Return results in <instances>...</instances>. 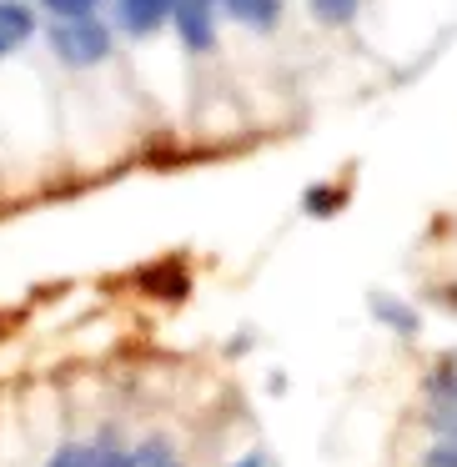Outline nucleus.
<instances>
[{
	"instance_id": "nucleus-1",
	"label": "nucleus",
	"mask_w": 457,
	"mask_h": 467,
	"mask_svg": "<svg viewBox=\"0 0 457 467\" xmlns=\"http://www.w3.org/2000/svg\"><path fill=\"white\" fill-rule=\"evenodd\" d=\"M51 46H56V56L71 61V66H96L111 51V31H106L96 16H76V21L51 26Z\"/></svg>"
},
{
	"instance_id": "nucleus-2",
	"label": "nucleus",
	"mask_w": 457,
	"mask_h": 467,
	"mask_svg": "<svg viewBox=\"0 0 457 467\" xmlns=\"http://www.w3.org/2000/svg\"><path fill=\"white\" fill-rule=\"evenodd\" d=\"M176 26H182V41L192 51H206L212 46V11H206V0H176Z\"/></svg>"
},
{
	"instance_id": "nucleus-3",
	"label": "nucleus",
	"mask_w": 457,
	"mask_h": 467,
	"mask_svg": "<svg viewBox=\"0 0 457 467\" xmlns=\"http://www.w3.org/2000/svg\"><path fill=\"white\" fill-rule=\"evenodd\" d=\"M432 397H437V422L432 427H447L457 437V362H447L442 372L432 377Z\"/></svg>"
},
{
	"instance_id": "nucleus-4",
	"label": "nucleus",
	"mask_w": 457,
	"mask_h": 467,
	"mask_svg": "<svg viewBox=\"0 0 457 467\" xmlns=\"http://www.w3.org/2000/svg\"><path fill=\"white\" fill-rule=\"evenodd\" d=\"M31 31H36L31 11H26V5H16V0H0V56L16 51V46H21Z\"/></svg>"
},
{
	"instance_id": "nucleus-5",
	"label": "nucleus",
	"mask_w": 457,
	"mask_h": 467,
	"mask_svg": "<svg viewBox=\"0 0 457 467\" xmlns=\"http://www.w3.org/2000/svg\"><path fill=\"white\" fill-rule=\"evenodd\" d=\"M171 11H176V0H121V21L131 31H156Z\"/></svg>"
},
{
	"instance_id": "nucleus-6",
	"label": "nucleus",
	"mask_w": 457,
	"mask_h": 467,
	"mask_svg": "<svg viewBox=\"0 0 457 467\" xmlns=\"http://www.w3.org/2000/svg\"><path fill=\"white\" fill-rule=\"evenodd\" d=\"M232 11L242 16V21H252V26H272L276 0H232Z\"/></svg>"
},
{
	"instance_id": "nucleus-7",
	"label": "nucleus",
	"mask_w": 457,
	"mask_h": 467,
	"mask_svg": "<svg viewBox=\"0 0 457 467\" xmlns=\"http://www.w3.org/2000/svg\"><path fill=\"white\" fill-rule=\"evenodd\" d=\"M312 11L322 16V21L342 26V21H352V11H357V0H312Z\"/></svg>"
},
{
	"instance_id": "nucleus-8",
	"label": "nucleus",
	"mask_w": 457,
	"mask_h": 467,
	"mask_svg": "<svg viewBox=\"0 0 457 467\" xmlns=\"http://www.w3.org/2000/svg\"><path fill=\"white\" fill-rule=\"evenodd\" d=\"M46 11H56L61 21H76V16H91L96 11V0H41Z\"/></svg>"
},
{
	"instance_id": "nucleus-9",
	"label": "nucleus",
	"mask_w": 457,
	"mask_h": 467,
	"mask_svg": "<svg viewBox=\"0 0 457 467\" xmlns=\"http://www.w3.org/2000/svg\"><path fill=\"white\" fill-rule=\"evenodd\" d=\"M91 447H61V452L51 457V467H91Z\"/></svg>"
},
{
	"instance_id": "nucleus-10",
	"label": "nucleus",
	"mask_w": 457,
	"mask_h": 467,
	"mask_svg": "<svg viewBox=\"0 0 457 467\" xmlns=\"http://www.w3.org/2000/svg\"><path fill=\"white\" fill-rule=\"evenodd\" d=\"M377 312H382V317H387V322H392V327H402V332H412V327H417V317H412V312H397V306L387 302V296H382V302H377Z\"/></svg>"
},
{
	"instance_id": "nucleus-11",
	"label": "nucleus",
	"mask_w": 457,
	"mask_h": 467,
	"mask_svg": "<svg viewBox=\"0 0 457 467\" xmlns=\"http://www.w3.org/2000/svg\"><path fill=\"white\" fill-rule=\"evenodd\" d=\"M422 467H457V437H452V442H442V447H437V452L427 457Z\"/></svg>"
},
{
	"instance_id": "nucleus-12",
	"label": "nucleus",
	"mask_w": 457,
	"mask_h": 467,
	"mask_svg": "<svg viewBox=\"0 0 457 467\" xmlns=\"http://www.w3.org/2000/svg\"><path fill=\"white\" fill-rule=\"evenodd\" d=\"M91 467H136V457L131 452H96Z\"/></svg>"
},
{
	"instance_id": "nucleus-13",
	"label": "nucleus",
	"mask_w": 457,
	"mask_h": 467,
	"mask_svg": "<svg viewBox=\"0 0 457 467\" xmlns=\"http://www.w3.org/2000/svg\"><path fill=\"white\" fill-rule=\"evenodd\" d=\"M236 467H262V457H242V462H236Z\"/></svg>"
},
{
	"instance_id": "nucleus-14",
	"label": "nucleus",
	"mask_w": 457,
	"mask_h": 467,
	"mask_svg": "<svg viewBox=\"0 0 457 467\" xmlns=\"http://www.w3.org/2000/svg\"><path fill=\"white\" fill-rule=\"evenodd\" d=\"M452 302H457V292H452Z\"/></svg>"
}]
</instances>
